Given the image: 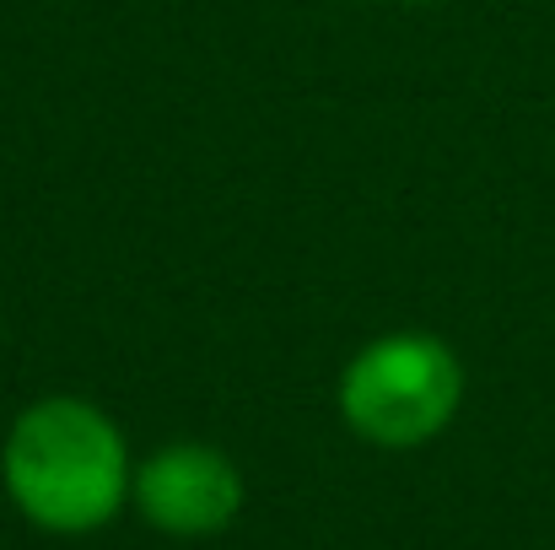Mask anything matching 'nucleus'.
I'll return each instance as SVG.
<instances>
[{
  "label": "nucleus",
  "mask_w": 555,
  "mask_h": 550,
  "mask_svg": "<svg viewBox=\"0 0 555 550\" xmlns=\"http://www.w3.org/2000/svg\"><path fill=\"white\" fill-rule=\"evenodd\" d=\"M0 475L16 513L49 535H92L114 524L135 486L119 421L76 394L33 399L11 421Z\"/></svg>",
  "instance_id": "obj_1"
},
{
  "label": "nucleus",
  "mask_w": 555,
  "mask_h": 550,
  "mask_svg": "<svg viewBox=\"0 0 555 550\" xmlns=\"http://www.w3.org/2000/svg\"><path fill=\"white\" fill-rule=\"evenodd\" d=\"M340 415L372 448H421L442 437L464 405V362L442 335L393 330L367 341L340 372Z\"/></svg>",
  "instance_id": "obj_2"
},
{
  "label": "nucleus",
  "mask_w": 555,
  "mask_h": 550,
  "mask_svg": "<svg viewBox=\"0 0 555 550\" xmlns=\"http://www.w3.org/2000/svg\"><path fill=\"white\" fill-rule=\"evenodd\" d=\"M130 497L152 529L173 540H205L243 513V475L221 448L168 443L135 470Z\"/></svg>",
  "instance_id": "obj_3"
},
{
  "label": "nucleus",
  "mask_w": 555,
  "mask_h": 550,
  "mask_svg": "<svg viewBox=\"0 0 555 550\" xmlns=\"http://www.w3.org/2000/svg\"><path fill=\"white\" fill-rule=\"evenodd\" d=\"M404 5H431V0H404Z\"/></svg>",
  "instance_id": "obj_4"
}]
</instances>
